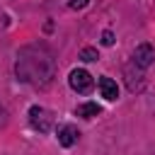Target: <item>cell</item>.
<instances>
[{"instance_id":"cell-1","label":"cell","mask_w":155,"mask_h":155,"mask_svg":"<svg viewBox=\"0 0 155 155\" xmlns=\"http://www.w3.org/2000/svg\"><path fill=\"white\" fill-rule=\"evenodd\" d=\"M15 73L22 82L31 87H48L56 75V58L46 44H29L19 48L15 61Z\"/></svg>"},{"instance_id":"cell-2","label":"cell","mask_w":155,"mask_h":155,"mask_svg":"<svg viewBox=\"0 0 155 155\" xmlns=\"http://www.w3.org/2000/svg\"><path fill=\"white\" fill-rule=\"evenodd\" d=\"M68 82H70V87H73L78 94H90L92 87H94V80H92V75H90L85 68H75V70H70Z\"/></svg>"},{"instance_id":"cell-3","label":"cell","mask_w":155,"mask_h":155,"mask_svg":"<svg viewBox=\"0 0 155 155\" xmlns=\"http://www.w3.org/2000/svg\"><path fill=\"white\" fill-rule=\"evenodd\" d=\"M29 124H31V128H36L39 133H48L51 126H53V116H51L48 109L34 104V107L29 109Z\"/></svg>"},{"instance_id":"cell-4","label":"cell","mask_w":155,"mask_h":155,"mask_svg":"<svg viewBox=\"0 0 155 155\" xmlns=\"http://www.w3.org/2000/svg\"><path fill=\"white\" fill-rule=\"evenodd\" d=\"M124 73H126V87H128L131 92H143V90H145V75H143V70H140L133 61L124 68Z\"/></svg>"},{"instance_id":"cell-5","label":"cell","mask_w":155,"mask_h":155,"mask_svg":"<svg viewBox=\"0 0 155 155\" xmlns=\"http://www.w3.org/2000/svg\"><path fill=\"white\" fill-rule=\"evenodd\" d=\"M56 138H58V143H61L63 148H70V145H75V143H78V138H80V131H78L73 124H63V126H58V131H56Z\"/></svg>"},{"instance_id":"cell-6","label":"cell","mask_w":155,"mask_h":155,"mask_svg":"<svg viewBox=\"0 0 155 155\" xmlns=\"http://www.w3.org/2000/svg\"><path fill=\"white\" fill-rule=\"evenodd\" d=\"M153 58H155V51H153L150 44H140V46H136V51H133V63H136L140 70H145V68L153 63Z\"/></svg>"},{"instance_id":"cell-7","label":"cell","mask_w":155,"mask_h":155,"mask_svg":"<svg viewBox=\"0 0 155 155\" xmlns=\"http://www.w3.org/2000/svg\"><path fill=\"white\" fill-rule=\"evenodd\" d=\"M97 87H99L102 97H104V99H109V102H114V99L119 97V87H116V82H114L109 75H102V78L97 80Z\"/></svg>"},{"instance_id":"cell-8","label":"cell","mask_w":155,"mask_h":155,"mask_svg":"<svg viewBox=\"0 0 155 155\" xmlns=\"http://www.w3.org/2000/svg\"><path fill=\"white\" fill-rule=\"evenodd\" d=\"M75 114L82 116V119H94V116L102 114V107L97 102H85V104H78L75 107Z\"/></svg>"},{"instance_id":"cell-9","label":"cell","mask_w":155,"mask_h":155,"mask_svg":"<svg viewBox=\"0 0 155 155\" xmlns=\"http://www.w3.org/2000/svg\"><path fill=\"white\" fill-rule=\"evenodd\" d=\"M99 58V53H97V48H92V46H85L82 51H80V61H85V63H92V61H97Z\"/></svg>"},{"instance_id":"cell-10","label":"cell","mask_w":155,"mask_h":155,"mask_svg":"<svg viewBox=\"0 0 155 155\" xmlns=\"http://www.w3.org/2000/svg\"><path fill=\"white\" fill-rule=\"evenodd\" d=\"M87 5H90V0H68V7L70 10H82Z\"/></svg>"},{"instance_id":"cell-11","label":"cell","mask_w":155,"mask_h":155,"mask_svg":"<svg viewBox=\"0 0 155 155\" xmlns=\"http://www.w3.org/2000/svg\"><path fill=\"white\" fill-rule=\"evenodd\" d=\"M102 44L104 46H114V34L107 29V31H102Z\"/></svg>"},{"instance_id":"cell-12","label":"cell","mask_w":155,"mask_h":155,"mask_svg":"<svg viewBox=\"0 0 155 155\" xmlns=\"http://www.w3.org/2000/svg\"><path fill=\"white\" fill-rule=\"evenodd\" d=\"M5 124H7V109L0 107V128H5Z\"/></svg>"}]
</instances>
